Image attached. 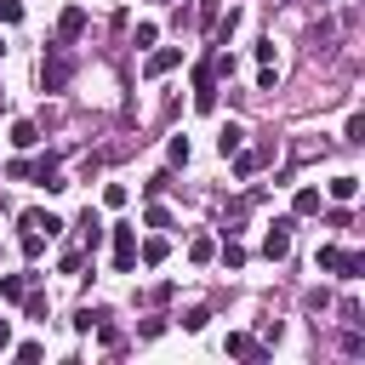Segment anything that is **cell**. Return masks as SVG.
I'll use <instances>...</instances> for the list:
<instances>
[{
    "label": "cell",
    "mask_w": 365,
    "mask_h": 365,
    "mask_svg": "<svg viewBox=\"0 0 365 365\" xmlns=\"http://www.w3.org/2000/svg\"><path fill=\"white\" fill-rule=\"evenodd\" d=\"M314 268H319V274H336V279H359V274H365V251L319 245V251H314Z\"/></svg>",
    "instance_id": "1"
},
{
    "label": "cell",
    "mask_w": 365,
    "mask_h": 365,
    "mask_svg": "<svg viewBox=\"0 0 365 365\" xmlns=\"http://www.w3.org/2000/svg\"><path fill=\"white\" fill-rule=\"evenodd\" d=\"M68 80H74V57H68L63 46H51V57H40V86H46V91H63Z\"/></svg>",
    "instance_id": "2"
},
{
    "label": "cell",
    "mask_w": 365,
    "mask_h": 365,
    "mask_svg": "<svg viewBox=\"0 0 365 365\" xmlns=\"http://www.w3.org/2000/svg\"><path fill=\"white\" fill-rule=\"evenodd\" d=\"M108 240H114V274H131L137 268V228L131 222H114Z\"/></svg>",
    "instance_id": "3"
},
{
    "label": "cell",
    "mask_w": 365,
    "mask_h": 365,
    "mask_svg": "<svg viewBox=\"0 0 365 365\" xmlns=\"http://www.w3.org/2000/svg\"><path fill=\"white\" fill-rule=\"evenodd\" d=\"M291 228H297V217H274V222H268V234H262V257H268V262H279V257L291 251Z\"/></svg>",
    "instance_id": "4"
},
{
    "label": "cell",
    "mask_w": 365,
    "mask_h": 365,
    "mask_svg": "<svg viewBox=\"0 0 365 365\" xmlns=\"http://www.w3.org/2000/svg\"><path fill=\"white\" fill-rule=\"evenodd\" d=\"M177 63H182V46H154V51H148V63H143V74H148V80H160V74H171Z\"/></svg>",
    "instance_id": "5"
},
{
    "label": "cell",
    "mask_w": 365,
    "mask_h": 365,
    "mask_svg": "<svg viewBox=\"0 0 365 365\" xmlns=\"http://www.w3.org/2000/svg\"><path fill=\"white\" fill-rule=\"evenodd\" d=\"M86 34V6H63V17H57V46H68V40H80Z\"/></svg>",
    "instance_id": "6"
},
{
    "label": "cell",
    "mask_w": 365,
    "mask_h": 365,
    "mask_svg": "<svg viewBox=\"0 0 365 365\" xmlns=\"http://www.w3.org/2000/svg\"><path fill=\"white\" fill-rule=\"evenodd\" d=\"M325 211V194L314 188V182H302L297 194H291V217H319Z\"/></svg>",
    "instance_id": "7"
},
{
    "label": "cell",
    "mask_w": 365,
    "mask_h": 365,
    "mask_svg": "<svg viewBox=\"0 0 365 365\" xmlns=\"http://www.w3.org/2000/svg\"><path fill=\"white\" fill-rule=\"evenodd\" d=\"M29 285H40V274H34V268L6 274V279H0V302H23V291H29Z\"/></svg>",
    "instance_id": "8"
},
{
    "label": "cell",
    "mask_w": 365,
    "mask_h": 365,
    "mask_svg": "<svg viewBox=\"0 0 365 365\" xmlns=\"http://www.w3.org/2000/svg\"><path fill=\"white\" fill-rule=\"evenodd\" d=\"M234 359H268V348L257 342V336H245V331H228V342H222Z\"/></svg>",
    "instance_id": "9"
},
{
    "label": "cell",
    "mask_w": 365,
    "mask_h": 365,
    "mask_svg": "<svg viewBox=\"0 0 365 365\" xmlns=\"http://www.w3.org/2000/svg\"><path fill=\"white\" fill-rule=\"evenodd\" d=\"M23 228H29V234L57 240V234H63V217H51V211H23Z\"/></svg>",
    "instance_id": "10"
},
{
    "label": "cell",
    "mask_w": 365,
    "mask_h": 365,
    "mask_svg": "<svg viewBox=\"0 0 365 365\" xmlns=\"http://www.w3.org/2000/svg\"><path fill=\"white\" fill-rule=\"evenodd\" d=\"M103 234H108V228H103V217L86 205V217H80V245H86V251H97V245H103Z\"/></svg>",
    "instance_id": "11"
},
{
    "label": "cell",
    "mask_w": 365,
    "mask_h": 365,
    "mask_svg": "<svg viewBox=\"0 0 365 365\" xmlns=\"http://www.w3.org/2000/svg\"><path fill=\"white\" fill-rule=\"evenodd\" d=\"M165 251H171V245H165V234H148V240L137 245V262H148V268H154V262H165Z\"/></svg>",
    "instance_id": "12"
},
{
    "label": "cell",
    "mask_w": 365,
    "mask_h": 365,
    "mask_svg": "<svg viewBox=\"0 0 365 365\" xmlns=\"http://www.w3.org/2000/svg\"><path fill=\"white\" fill-rule=\"evenodd\" d=\"M325 194H331L336 205H348V200L359 194V177H348V171H342V177H331V188H325Z\"/></svg>",
    "instance_id": "13"
},
{
    "label": "cell",
    "mask_w": 365,
    "mask_h": 365,
    "mask_svg": "<svg viewBox=\"0 0 365 365\" xmlns=\"http://www.w3.org/2000/svg\"><path fill=\"white\" fill-rule=\"evenodd\" d=\"M34 143H40V125L34 120H17L11 125V148H34Z\"/></svg>",
    "instance_id": "14"
},
{
    "label": "cell",
    "mask_w": 365,
    "mask_h": 365,
    "mask_svg": "<svg viewBox=\"0 0 365 365\" xmlns=\"http://www.w3.org/2000/svg\"><path fill=\"white\" fill-rule=\"evenodd\" d=\"M211 257H217V240L211 234H194L188 240V262H211Z\"/></svg>",
    "instance_id": "15"
},
{
    "label": "cell",
    "mask_w": 365,
    "mask_h": 365,
    "mask_svg": "<svg viewBox=\"0 0 365 365\" xmlns=\"http://www.w3.org/2000/svg\"><path fill=\"white\" fill-rule=\"evenodd\" d=\"M240 143H245V131H240V125H234V120H228V125H222V137H217V154H222V160H228V154H234V148H240Z\"/></svg>",
    "instance_id": "16"
},
{
    "label": "cell",
    "mask_w": 365,
    "mask_h": 365,
    "mask_svg": "<svg viewBox=\"0 0 365 365\" xmlns=\"http://www.w3.org/2000/svg\"><path fill=\"white\" fill-rule=\"evenodd\" d=\"M217 257H222V262H228V268H245V245H240V240H234V234H228V240H222V245H217Z\"/></svg>",
    "instance_id": "17"
},
{
    "label": "cell",
    "mask_w": 365,
    "mask_h": 365,
    "mask_svg": "<svg viewBox=\"0 0 365 365\" xmlns=\"http://www.w3.org/2000/svg\"><path fill=\"white\" fill-rule=\"evenodd\" d=\"M23 308H29V319H46V308H51V302L40 297V285H29V291H23Z\"/></svg>",
    "instance_id": "18"
},
{
    "label": "cell",
    "mask_w": 365,
    "mask_h": 365,
    "mask_svg": "<svg viewBox=\"0 0 365 365\" xmlns=\"http://www.w3.org/2000/svg\"><path fill=\"white\" fill-rule=\"evenodd\" d=\"M125 200H131V188H125V182H108V188H103V205H108V211H120Z\"/></svg>",
    "instance_id": "19"
},
{
    "label": "cell",
    "mask_w": 365,
    "mask_h": 365,
    "mask_svg": "<svg viewBox=\"0 0 365 365\" xmlns=\"http://www.w3.org/2000/svg\"><path fill=\"white\" fill-rule=\"evenodd\" d=\"M143 222H148V228H171V211H165V205H154V200H148V205H143Z\"/></svg>",
    "instance_id": "20"
},
{
    "label": "cell",
    "mask_w": 365,
    "mask_h": 365,
    "mask_svg": "<svg viewBox=\"0 0 365 365\" xmlns=\"http://www.w3.org/2000/svg\"><path fill=\"white\" fill-rule=\"evenodd\" d=\"M23 257L40 262V257H46V234H29V228H23Z\"/></svg>",
    "instance_id": "21"
},
{
    "label": "cell",
    "mask_w": 365,
    "mask_h": 365,
    "mask_svg": "<svg viewBox=\"0 0 365 365\" xmlns=\"http://www.w3.org/2000/svg\"><path fill=\"white\" fill-rule=\"evenodd\" d=\"M165 154H171V165H188V154H194V143H188V137H171V148H165Z\"/></svg>",
    "instance_id": "22"
},
{
    "label": "cell",
    "mask_w": 365,
    "mask_h": 365,
    "mask_svg": "<svg viewBox=\"0 0 365 365\" xmlns=\"http://www.w3.org/2000/svg\"><path fill=\"white\" fill-rule=\"evenodd\" d=\"M205 325H211V308H188L182 314V331H205Z\"/></svg>",
    "instance_id": "23"
},
{
    "label": "cell",
    "mask_w": 365,
    "mask_h": 365,
    "mask_svg": "<svg viewBox=\"0 0 365 365\" xmlns=\"http://www.w3.org/2000/svg\"><path fill=\"white\" fill-rule=\"evenodd\" d=\"M342 137H348V143H365V114H348V125H342Z\"/></svg>",
    "instance_id": "24"
},
{
    "label": "cell",
    "mask_w": 365,
    "mask_h": 365,
    "mask_svg": "<svg viewBox=\"0 0 365 365\" xmlns=\"http://www.w3.org/2000/svg\"><path fill=\"white\" fill-rule=\"evenodd\" d=\"M257 171V154H245V148H234V177H251Z\"/></svg>",
    "instance_id": "25"
},
{
    "label": "cell",
    "mask_w": 365,
    "mask_h": 365,
    "mask_svg": "<svg viewBox=\"0 0 365 365\" xmlns=\"http://www.w3.org/2000/svg\"><path fill=\"white\" fill-rule=\"evenodd\" d=\"M80 262H86V251H80V245H68V251H63V257H57V268H63V274H74V268H80Z\"/></svg>",
    "instance_id": "26"
},
{
    "label": "cell",
    "mask_w": 365,
    "mask_h": 365,
    "mask_svg": "<svg viewBox=\"0 0 365 365\" xmlns=\"http://www.w3.org/2000/svg\"><path fill=\"white\" fill-rule=\"evenodd\" d=\"M274 80H279V63H268V68H257V91H274Z\"/></svg>",
    "instance_id": "27"
},
{
    "label": "cell",
    "mask_w": 365,
    "mask_h": 365,
    "mask_svg": "<svg viewBox=\"0 0 365 365\" xmlns=\"http://www.w3.org/2000/svg\"><path fill=\"white\" fill-rule=\"evenodd\" d=\"M0 23H23V0H0Z\"/></svg>",
    "instance_id": "28"
},
{
    "label": "cell",
    "mask_w": 365,
    "mask_h": 365,
    "mask_svg": "<svg viewBox=\"0 0 365 365\" xmlns=\"http://www.w3.org/2000/svg\"><path fill=\"white\" fill-rule=\"evenodd\" d=\"M97 319H103V314H97V308H80V314H74V331H91V325H97Z\"/></svg>",
    "instance_id": "29"
},
{
    "label": "cell",
    "mask_w": 365,
    "mask_h": 365,
    "mask_svg": "<svg viewBox=\"0 0 365 365\" xmlns=\"http://www.w3.org/2000/svg\"><path fill=\"white\" fill-rule=\"evenodd\" d=\"M40 354H46V348H40V342H17V359H23V365H34V359H40Z\"/></svg>",
    "instance_id": "30"
},
{
    "label": "cell",
    "mask_w": 365,
    "mask_h": 365,
    "mask_svg": "<svg viewBox=\"0 0 365 365\" xmlns=\"http://www.w3.org/2000/svg\"><path fill=\"white\" fill-rule=\"evenodd\" d=\"M194 17H200V23H205V29H211V23H217V17H222V11H217V0H200V11H194Z\"/></svg>",
    "instance_id": "31"
},
{
    "label": "cell",
    "mask_w": 365,
    "mask_h": 365,
    "mask_svg": "<svg viewBox=\"0 0 365 365\" xmlns=\"http://www.w3.org/2000/svg\"><path fill=\"white\" fill-rule=\"evenodd\" d=\"M6 342H11V331H6V319H0V348H6Z\"/></svg>",
    "instance_id": "32"
},
{
    "label": "cell",
    "mask_w": 365,
    "mask_h": 365,
    "mask_svg": "<svg viewBox=\"0 0 365 365\" xmlns=\"http://www.w3.org/2000/svg\"><path fill=\"white\" fill-rule=\"evenodd\" d=\"M0 51H6V46H0Z\"/></svg>",
    "instance_id": "33"
}]
</instances>
